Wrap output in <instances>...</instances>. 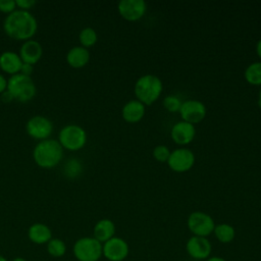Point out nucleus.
<instances>
[{
  "label": "nucleus",
  "mask_w": 261,
  "mask_h": 261,
  "mask_svg": "<svg viewBox=\"0 0 261 261\" xmlns=\"http://www.w3.org/2000/svg\"><path fill=\"white\" fill-rule=\"evenodd\" d=\"M5 34L14 40H30L37 32L36 17L28 10L15 9L9 13L3 22Z\"/></svg>",
  "instance_id": "f257e3e1"
},
{
  "label": "nucleus",
  "mask_w": 261,
  "mask_h": 261,
  "mask_svg": "<svg viewBox=\"0 0 261 261\" xmlns=\"http://www.w3.org/2000/svg\"><path fill=\"white\" fill-rule=\"evenodd\" d=\"M63 157V148L57 140L46 139L40 141L34 148L33 158L42 168L56 166Z\"/></svg>",
  "instance_id": "f03ea898"
},
{
  "label": "nucleus",
  "mask_w": 261,
  "mask_h": 261,
  "mask_svg": "<svg viewBox=\"0 0 261 261\" xmlns=\"http://www.w3.org/2000/svg\"><path fill=\"white\" fill-rule=\"evenodd\" d=\"M162 90L163 84L161 80L155 74L147 73L137 80L135 83L134 93L137 100L147 106L158 100Z\"/></svg>",
  "instance_id": "7ed1b4c3"
},
{
  "label": "nucleus",
  "mask_w": 261,
  "mask_h": 261,
  "mask_svg": "<svg viewBox=\"0 0 261 261\" xmlns=\"http://www.w3.org/2000/svg\"><path fill=\"white\" fill-rule=\"evenodd\" d=\"M7 90L14 99L20 102H28L35 97L37 89L31 76L18 72L8 79Z\"/></svg>",
  "instance_id": "20e7f679"
},
{
  "label": "nucleus",
  "mask_w": 261,
  "mask_h": 261,
  "mask_svg": "<svg viewBox=\"0 0 261 261\" xmlns=\"http://www.w3.org/2000/svg\"><path fill=\"white\" fill-rule=\"evenodd\" d=\"M58 142L63 149L77 151L87 143L86 130L77 124H67L63 126L58 135Z\"/></svg>",
  "instance_id": "39448f33"
},
{
  "label": "nucleus",
  "mask_w": 261,
  "mask_h": 261,
  "mask_svg": "<svg viewBox=\"0 0 261 261\" xmlns=\"http://www.w3.org/2000/svg\"><path fill=\"white\" fill-rule=\"evenodd\" d=\"M73 253L79 261H98L102 254V244L94 237L79 239L73 246Z\"/></svg>",
  "instance_id": "423d86ee"
},
{
  "label": "nucleus",
  "mask_w": 261,
  "mask_h": 261,
  "mask_svg": "<svg viewBox=\"0 0 261 261\" xmlns=\"http://www.w3.org/2000/svg\"><path fill=\"white\" fill-rule=\"evenodd\" d=\"M187 224L190 231L194 236L203 238L211 234L215 227L213 218L209 214L202 211L192 212L188 217Z\"/></svg>",
  "instance_id": "0eeeda50"
},
{
  "label": "nucleus",
  "mask_w": 261,
  "mask_h": 261,
  "mask_svg": "<svg viewBox=\"0 0 261 261\" xmlns=\"http://www.w3.org/2000/svg\"><path fill=\"white\" fill-rule=\"evenodd\" d=\"M167 164L169 168L175 172H186L194 166L195 155L193 151L188 148H177L170 152Z\"/></svg>",
  "instance_id": "6e6552de"
},
{
  "label": "nucleus",
  "mask_w": 261,
  "mask_h": 261,
  "mask_svg": "<svg viewBox=\"0 0 261 261\" xmlns=\"http://www.w3.org/2000/svg\"><path fill=\"white\" fill-rule=\"evenodd\" d=\"M207 109L203 102L196 99H189L182 101L179 109L181 120L191 124L200 123L206 116Z\"/></svg>",
  "instance_id": "1a4fd4ad"
},
{
  "label": "nucleus",
  "mask_w": 261,
  "mask_h": 261,
  "mask_svg": "<svg viewBox=\"0 0 261 261\" xmlns=\"http://www.w3.org/2000/svg\"><path fill=\"white\" fill-rule=\"evenodd\" d=\"M117 10L123 19L137 21L146 14L147 3L144 0H121L118 2Z\"/></svg>",
  "instance_id": "9d476101"
},
{
  "label": "nucleus",
  "mask_w": 261,
  "mask_h": 261,
  "mask_svg": "<svg viewBox=\"0 0 261 261\" xmlns=\"http://www.w3.org/2000/svg\"><path fill=\"white\" fill-rule=\"evenodd\" d=\"M25 128L32 138L42 141L48 139L52 134L53 123L45 116L35 115L28 120Z\"/></svg>",
  "instance_id": "9b49d317"
},
{
  "label": "nucleus",
  "mask_w": 261,
  "mask_h": 261,
  "mask_svg": "<svg viewBox=\"0 0 261 261\" xmlns=\"http://www.w3.org/2000/svg\"><path fill=\"white\" fill-rule=\"evenodd\" d=\"M127 243L118 237H113L102 246V254L109 261H123L128 255Z\"/></svg>",
  "instance_id": "f8f14e48"
},
{
  "label": "nucleus",
  "mask_w": 261,
  "mask_h": 261,
  "mask_svg": "<svg viewBox=\"0 0 261 261\" xmlns=\"http://www.w3.org/2000/svg\"><path fill=\"white\" fill-rule=\"evenodd\" d=\"M196 136V127L194 124L186 122L184 120L174 123L170 129V137L172 141L179 145L186 146L190 144Z\"/></svg>",
  "instance_id": "ddd939ff"
},
{
  "label": "nucleus",
  "mask_w": 261,
  "mask_h": 261,
  "mask_svg": "<svg viewBox=\"0 0 261 261\" xmlns=\"http://www.w3.org/2000/svg\"><path fill=\"white\" fill-rule=\"evenodd\" d=\"M186 249L188 254L194 259L204 260L210 256L212 247L206 238L193 236L188 240Z\"/></svg>",
  "instance_id": "4468645a"
},
{
  "label": "nucleus",
  "mask_w": 261,
  "mask_h": 261,
  "mask_svg": "<svg viewBox=\"0 0 261 261\" xmlns=\"http://www.w3.org/2000/svg\"><path fill=\"white\" fill-rule=\"evenodd\" d=\"M43 54L42 45L36 40H27L22 43L19 50V56L24 63H30L34 65L37 63Z\"/></svg>",
  "instance_id": "2eb2a0df"
},
{
  "label": "nucleus",
  "mask_w": 261,
  "mask_h": 261,
  "mask_svg": "<svg viewBox=\"0 0 261 261\" xmlns=\"http://www.w3.org/2000/svg\"><path fill=\"white\" fill-rule=\"evenodd\" d=\"M145 112L146 106L137 99L126 102L121 109L122 118L128 123L139 122L144 117Z\"/></svg>",
  "instance_id": "dca6fc26"
},
{
  "label": "nucleus",
  "mask_w": 261,
  "mask_h": 261,
  "mask_svg": "<svg viewBox=\"0 0 261 261\" xmlns=\"http://www.w3.org/2000/svg\"><path fill=\"white\" fill-rule=\"evenodd\" d=\"M22 60L19 54L13 51H4L0 55V67L3 71L13 75L20 71Z\"/></svg>",
  "instance_id": "f3484780"
},
{
  "label": "nucleus",
  "mask_w": 261,
  "mask_h": 261,
  "mask_svg": "<svg viewBox=\"0 0 261 261\" xmlns=\"http://www.w3.org/2000/svg\"><path fill=\"white\" fill-rule=\"evenodd\" d=\"M90 60V52L83 46H74L69 49L66 55L67 63L74 68L85 66Z\"/></svg>",
  "instance_id": "a211bd4d"
},
{
  "label": "nucleus",
  "mask_w": 261,
  "mask_h": 261,
  "mask_svg": "<svg viewBox=\"0 0 261 261\" xmlns=\"http://www.w3.org/2000/svg\"><path fill=\"white\" fill-rule=\"evenodd\" d=\"M115 225L112 220L103 218L99 220L94 226V238L101 244L107 242L114 237Z\"/></svg>",
  "instance_id": "6ab92c4d"
},
{
  "label": "nucleus",
  "mask_w": 261,
  "mask_h": 261,
  "mask_svg": "<svg viewBox=\"0 0 261 261\" xmlns=\"http://www.w3.org/2000/svg\"><path fill=\"white\" fill-rule=\"evenodd\" d=\"M29 239L36 244H45L52 239L51 229L43 223H34L28 231Z\"/></svg>",
  "instance_id": "aec40b11"
},
{
  "label": "nucleus",
  "mask_w": 261,
  "mask_h": 261,
  "mask_svg": "<svg viewBox=\"0 0 261 261\" xmlns=\"http://www.w3.org/2000/svg\"><path fill=\"white\" fill-rule=\"evenodd\" d=\"M216 239L223 244L230 243L236 236V231L232 225L228 223H219L215 224L214 230H213Z\"/></svg>",
  "instance_id": "412c9836"
},
{
  "label": "nucleus",
  "mask_w": 261,
  "mask_h": 261,
  "mask_svg": "<svg viewBox=\"0 0 261 261\" xmlns=\"http://www.w3.org/2000/svg\"><path fill=\"white\" fill-rule=\"evenodd\" d=\"M245 80L252 86H261V61L249 64L244 72Z\"/></svg>",
  "instance_id": "4be33fe9"
},
{
  "label": "nucleus",
  "mask_w": 261,
  "mask_h": 261,
  "mask_svg": "<svg viewBox=\"0 0 261 261\" xmlns=\"http://www.w3.org/2000/svg\"><path fill=\"white\" fill-rule=\"evenodd\" d=\"M79 40H80L81 46L88 49L89 47H92L93 45L96 44V42L98 40V36H97L96 31L93 28L87 27L80 32Z\"/></svg>",
  "instance_id": "5701e85b"
},
{
  "label": "nucleus",
  "mask_w": 261,
  "mask_h": 261,
  "mask_svg": "<svg viewBox=\"0 0 261 261\" xmlns=\"http://www.w3.org/2000/svg\"><path fill=\"white\" fill-rule=\"evenodd\" d=\"M83 170V165L80 160L71 158L65 162L63 165V173L68 178H75L81 174Z\"/></svg>",
  "instance_id": "b1692460"
},
{
  "label": "nucleus",
  "mask_w": 261,
  "mask_h": 261,
  "mask_svg": "<svg viewBox=\"0 0 261 261\" xmlns=\"http://www.w3.org/2000/svg\"><path fill=\"white\" fill-rule=\"evenodd\" d=\"M47 251L53 257H61L65 254L66 246L59 239H51L47 243Z\"/></svg>",
  "instance_id": "393cba45"
},
{
  "label": "nucleus",
  "mask_w": 261,
  "mask_h": 261,
  "mask_svg": "<svg viewBox=\"0 0 261 261\" xmlns=\"http://www.w3.org/2000/svg\"><path fill=\"white\" fill-rule=\"evenodd\" d=\"M163 107L169 111V112H179V109L181 107L182 101L180 100V98L177 95L174 94H170L167 95L164 99H163Z\"/></svg>",
  "instance_id": "a878e982"
},
{
  "label": "nucleus",
  "mask_w": 261,
  "mask_h": 261,
  "mask_svg": "<svg viewBox=\"0 0 261 261\" xmlns=\"http://www.w3.org/2000/svg\"><path fill=\"white\" fill-rule=\"evenodd\" d=\"M169 155L170 151L165 145H158L153 150V157L158 162H167Z\"/></svg>",
  "instance_id": "bb28decb"
},
{
  "label": "nucleus",
  "mask_w": 261,
  "mask_h": 261,
  "mask_svg": "<svg viewBox=\"0 0 261 261\" xmlns=\"http://www.w3.org/2000/svg\"><path fill=\"white\" fill-rule=\"evenodd\" d=\"M15 0H0V11L4 13H11L15 10Z\"/></svg>",
  "instance_id": "cd10ccee"
},
{
  "label": "nucleus",
  "mask_w": 261,
  "mask_h": 261,
  "mask_svg": "<svg viewBox=\"0 0 261 261\" xmlns=\"http://www.w3.org/2000/svg\"><path fill=\"white\" fill-rule=\"evenodd\" d=\"M16 6L19 7L22 10H28L31 9V7H33L36 4L35 0H15Z\"/></svg>",
  "instance_id": "c85d7f7f"
},
{
  "label": "nucleus",
  "mask_w": 261,
  "mask_h": 261,
  "mask_svg": "<svg viewBox=\"0 0 261 261\" xmlns=\"http://www.w3.org/2000/svg\"><path fill=\"white\" fill-rule=\"evenodd\" d=\"M33 70H34V67L32 64L30 63H22L21 65V68H20V73L24 74V75H28V76H31V74L33 73Z\"/></svg>",
  "instance_id": "c756f323"
},
{
  "label": "nucleus",
  "mask_w": 261,
  "mask_h": 261,
  "mask_svg": "<svg viewBox=\"0 0 261 261\" xmlns=\"http://www.w3.org/2000/svg\"><path fill=\"white\" fill-rule=\"evenodd\" d=\"M13 96L11 95V93L6 89L3 93H1V100L5 103H8V102H11L13 100Z\"/></svg>",
  "instance_id": "7c9ffc66"
},
{
  "label": "nucleus",
  "mask_w": 261,
  "mask_h": 261,
  "mask_svg": "<svg viewBox=\"0 0 261 261\" xmlns=\"http://www.w3.org/2000/svg\"><path fill=\"white\" fill-rule=\"evenodd\" d=\"M7 89V80L0 73V94Z\"/></svg>",
  "instance_id": "2f4dec72"
},
{
  "label": "nucleus",
  "mask_w": 261,
  "mask_h": 261,
  "mask_svg": "<svg viewBox=\"0 0 261 261\" xmlns=\"http://www.w3.org/2000/svg\"><path fill=\"white\" fill-rule=\"evenodd\" d=\"M256 53H257V55H258V57L261 61V39L256 44Z\"/></svg>",
  "instance_id": "473e14b6"
},
{
  "label": "nucleus",
  "mask_w": 261,
  "mask_h": 261,
  "mask_svg": "<svg viewBox=\"0 0 261 261\" xmlns=\"http://www.w3.org/2000/svg\"><path fill=\"white\" fill-rule=\"evenodd\" d=\"M206 261H226V260H224V259L221 258V257L215 256V257H210V258H208Z\"/></svg>",
  "instance_id": "72a5a7b5"
},
{
  "label": "nucleus",
  "mask_w": 261,
  "mask_h": 261,
  "mask_svg": "<svg viewBox=\"0 0 261 261\" xmlns=\"http://www.w3.org/2000/svg\"><path fill=\"white\" fill-rule=\"evenodd\" d=\"M257 103H258V106L259 108L261 109V88L259 90V93H258V98H257Z\"/></svg>",
  "instance_id": "f704fd0d"
},
{
  "label": "nucleus",
  "mask_w": 261,
  "mask_h": 261,
  "mask_svg": "<svg viewBox=\"0 0 261 261\" xmlns=\"http://www.w3.org/2000/svg\"><path fill=\"white\" fill-rule=\"evenodd\" d=\"M12 261H27V260H24V259L21 258V257H17V258H15V259H13Z\"/></svg>",
  "instance_id": "c9c22d12"
},
{
  "label": "nucleus",
  "mask_w": 261,
  "mask_h": 261,
  "mask_svg": "<svg viewBox=\"0 0 261 261\" xmlns=\"http://www.w3.org/2000/svg\"><path fill=\"white\" fill-rule=\"evenodd\" d=\"M0 261H7V260H6L3 256H1V255H0Z\"/></svg>",
  "instance_id": "e433bc0d"
}]
</instances>
